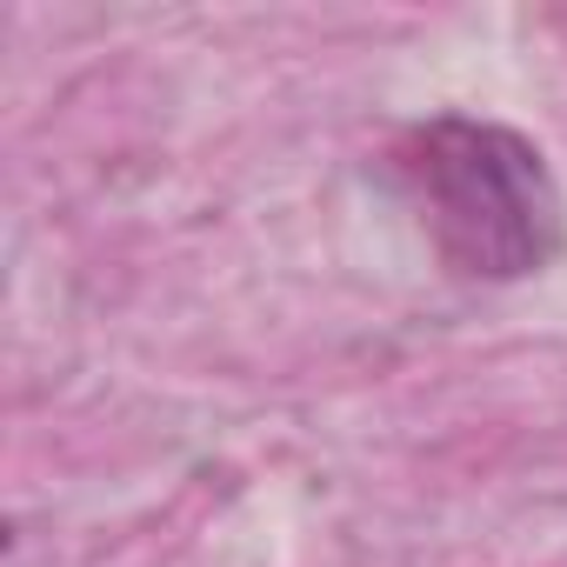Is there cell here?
Listing matches in <instances>:
<instances>
[{"label":"cell","mask_w":567,"mask_h":567,"mask_svg":"<svg viewBox=\"0 0 567 567\" xmlns=\"http://www.w3.org/2000/svg\"><path fill=\"white\" fill-rule=\"evenodd\" d=\"M401 181L434 247L474 280H527L567 247V200L547 154L501 127L441 114L401 141Z\"/></svg>","instance_id":"obj_1"}]
</instances>
